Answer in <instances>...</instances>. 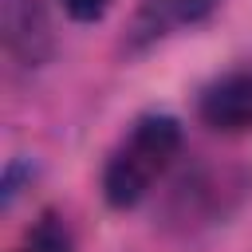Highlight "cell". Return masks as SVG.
<instances>
[{
  "mask_svg": "<svg viewBox=\"0 0 252 252\" xmlns=\"http://www.w3.org/2000/svg\"><path fill=\"white\" fill-rule=\"evenodd\" d=\"M220 0H142L130 28H126V51H146L193 24H201Z\"/></svg>",
  "mask_w": 252,
  "mask_h": 252,
  "instance_id": "obj_2",
  "label": "cell"
},
{
  "mask_svg": "<svg viewBox=\"0 0 252 252\" xmlns=\"http://www.w3.org/2000/svg\"><path fill=\"white\" fill-rule=\"evenodd\" d=\"M12 252H75V236L55 213H43Z\"/></svg>",
  "mask_w": 252,
  "mask_h": 252,
  "instance_id": "obj_5",
  "label": "cell"
},
{
  "mask_svg": "<svg viewBox=\"0 0 252 252\" xmlns=\"http://www.w3.org/2000/svg\"><path fill=\"white\" fill-rule=\"evenodd\" d=\"M197 114L217 134L252 130V71H232L209 83L197 98Z\"/></svg>",
  "mask_w": 252,
  "mask_h": 252,
  "instance_id": "obj_4",
  "label": "cell"
},
{
  "mask_svg": "<svg viewBox=\"0 0 252 252\" xmlns=\"http://www.w3.org/2000/svg\"><path fill=\"white\" fill-rule=\"evenodd\" d=\"M0 35L24 67H39L51 55V24L39 0H0Z\"/></svg>",
  "mask_w": 252,
  "mask_h": 252,
  "instance_id": "obj_3",
  "label": "cell"
},
{
  "mask_svg": "<svg viewBox=\"0 0 252 252\" xmlns=\"http://www.w3.org/2000/svg\"><path fill=\"white\" fill-rule=\"evenodd\" d=\"M106 8H110V0H63V12H67L71 20H79V24H94V20H102Z\"/></svg>",
  "mask_w": 252,
  "mask_h": 252,
  "instance_id": "obj_6",
  "label": "cell"
},
{
  "mask_svg": "<svg viewBox=\"0 0 252 252\" xmlns=\"http://www.w3.org/2000/svg\"><path fill=\"white\" fill-rule=\"evenodd\" d=\"M181 150V122L173 114H142L110 150L102 169V197L110 209H134L173 165Z\"/></svg>",
  "mask_w": 252,
  "mask_h": 252,
  "instance_id": "obj_1",
  "label": "cell"
}]
</instances>
